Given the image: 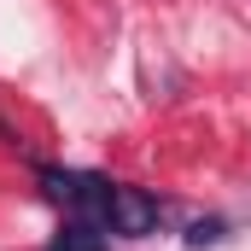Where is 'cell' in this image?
Instances as JSON below:
<instances>
[{
    "label": "cell",
    "instance_id": "cell-3",
    "mask_svg": "<svg viewBox=\"0 0 251 251\" xmlns=\"http://www.w3.org/2000/svg\"><path fill=\"white\" fill-rule=\"evenodd\" d=\"M47 251H105V228L82 222V216H64V228L47 240Z\"/></svg>",
    "mask_w": 251,
    "mask_h": 251
},
{
    "label": "cell",
    "instance_id": "cell-1",
    "mask_svg": "<svg viewBox=\"0 0 251 251\" xmlns=\"http://www.w3.org/2000/svg\"><path fill=\"white\" fill-rule=\"evenodd\" d=\"M35 181H41V193H47L53 204H64L70 216L105 228V216H111V187H117V181L88 176V170H59V164H35ZM105 234H111V228H105Z\"/></svg>",
    "mask_w": 251,
    "mask_h": 251
},
{
    "label": "cell",
    "instance_id": "cell-2",
    "mask_svg": "<svg viewBox=\"0 0 251 251\" xmlns=\"http://www.w3.org/2000/svg\"><path fill=\"white\" fill-rule=\"evenodd\" d=\"M158 222H164V204L152 199L146 187H111V216H105V228L111 234H123V240H146V234H158Z\"/></svg>",
    "mask_w": 251,
    "mask_h": 251
},
{
    "label": "cell",
    "instance_id": "cell-4",
    "mask_svg": "<svg viewBox=\"0 0 251 251\" xmlns=\"http://www.w3.org/2000/svg\"><path fill=\"white\" fill-rule=\"evenodd\" d=\"M216 240H222V222H216V216H210V222H193L187 228V246L199 251V246H216Z\"/></svg>",
    "mask_w": 251,
    "mask_h": 251
}]
</instances>
